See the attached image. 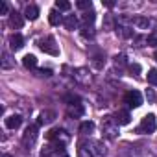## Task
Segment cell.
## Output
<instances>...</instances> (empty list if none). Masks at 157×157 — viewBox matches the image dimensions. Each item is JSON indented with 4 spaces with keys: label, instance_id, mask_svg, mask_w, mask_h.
<instances>
[{
    "label": "cell",
    "instance_id": "1",
    "mask_svg": "<svg viewBox=\"0 0 157 157\" xmlns=\"http://www.w3.org/2000/svg\"><path fill=\"white\" fill-rule=\"evenodd\" d=\"M102 133L105 139H117L118 137V124L115 120V117H105L102 118Z\"/></svg>",
    "mask_w": 157,
    "mask_h": 157
},
{
    "label": "cell",
    "instance_id": "2",
    "mask_svg": "<svg viewBox=\"0 0 157 157\" xmlns=\"http://www.w3.org/2000/svg\"><path fill=\"white\" fill-rule=\"evenodd\" d=\"M80 144H82L83 148H87L93 157H105V155H107V150H105L104 142H100V140L89 139V140H83V142H80Z\"/></svg>",
    "mask_w": 157,
    "mask_h": 157
},
{
    "label": "cell",
    "instance_id": "3",
    "mask_svg": "<svg viewBox=\"0 0 157 157\" xmlns=\"http://www.w3.org/2000/svg\"><path fill=\"white\" fill-rule=\"evenodd\" d=\"M41 157H70V155L65 151L63 144H56L54 142V144H48V146L43 148Z\"/></svg>",
    "mask_w": 157,
    "mask_h": 157
},
{
    "label": "cell",
    "instance_id": "4",
    "mask_svg": "<svg viewBox=\"0 0 157 157\" xmlns=\"http://www.w3.org/2000/svg\"><path fill=\"white\" fill-rule=\"evenodd\" d=\"M155 128H157L155 115H146V117L140 120V124H139V128H137V133H151V131H155Z\"/></svg>",
    "mask_w": 157,
    "mask_h": 157
},
{
    "label": "cell",
    "instance_id": "5",
    "mask_svg": "<svg viewBox=\"0 0 157 157\" xmlns=\"http://www.w3.org/2000/svg\"><path fill=\"white\" fill-rule=\"evenodd\" d=\"M41 50L44 52V54H50V56H59V48H57V44H56V39L54 37H44L43 41H41Z\"/></svg>",
    "mask_w": 157,
    "mask_h": 157
},
{
    "label": "cell",
    "instance_id": "6",
    "mask_svg": "<svg viewBox=\"0 0 157 157\" xmlns=\"http://www.w3.org/2000/svg\"><path fill=\"white\" fill-rule=\"evenodd\" d=\"M48 139H50V140H54L56 144H63V146H65V142H68V140H70V135H68L65 129L56 128V129H52V131L48 133Z\"/></svg>",
    "mask_w": 157,
    "mask_h": 157
},
{
    "label": "cell",
    "instance_id": "7",
    "mask_svg": "<svg viewBox=\"0 0 157 157\" xmlns=\"http://www.w3.org/2000/svg\"><path fill=\"white\" fill-rule=\"evenodd\" d=\"M124 102L129 105V107H140L142 105V94L139 91H128L124 94Z\"/></svg>",
    "mask_w": 157,
    "mask_h": 157
},
{
    "label": "cell",
    "instance_id": "8",
    "mask_svg": "<svg viewBox=\"0 0 157 157\" xmlns=\"http://www.w3.org/2000/svg\"><path fill=\"white\" fill-rule=\"evenodd\" d=\"M37 140V126H28L26 129H24V133H22V144L24 146H32L33 142Z\"/></svg>",
    "mask_w": 157,
    "mask_h": 157
},
{
    "label": "cell",
    "instance_id": "9",
    "mask_svg": "<svg viewBox=\"0 0 157 157\" xmlns=\"http://www.w3.org/2000/svg\"><path fill=\"white\" fill-rule=\"evenodd\" d=\"M155 22L151 19H146V17H135L131 19V26H135L137 30H150V26H153Z\"/></svg>",
    "mask_w": 157,
    "mask_h": 157
},
{
    "label": "cell",
    "instance_id": "10",
    "mask_svg": "<svg viewBox=\"0 0 157 157\" xmlns=\"http://www.w3.org/2000/svg\"><path fill=\"white\" fill-rule=\"evenodd\" d=\"M8 43H10V48L11 50H21L24 46V39H22L21 33H11L10 39H8Z\"/></svg>",
    "mask_w": 157,
    "mask_h": 157
},
{
    "label": "cell",
    "instance_id": "11",
    "mask_svg": "<svg viewBox=\"0 0 157 157\" xmlns=\"http://www.w3.org/2000/svg\"><path fill=\"white\" fill-rule=\"evenodd\" d=\"M115 120H117V124H118V126H126V124H129V122H131V115H129L128 111L118 109V111H117V115H115Z\"/></svg>",
    "mask_w": 157,
    "mask_h": 157
},
{
    "label": "cell",
    "instance_id": "12",
    "mask_svg": "<svg viewBox=\"0 0 157 157\" xmlns=\"http://www.w3.org/2000/svg\"><path fill=\"white\" fill-rule=\"evenodd\" d=\"M21 124H22L21 115H11V117L6 118V128L8 129H17V128H21Z\"/></svg>",
    "mask_w": 157,
    "mask_h": 157
},
{
    "label": "cell",
    "instance_id": "13",
    "mask_svg": "<svg viewBox=\"0 0 157 157\" xmlns=\"http://www.w3.org/2000/svg\"><path fill=\"white\" fill-rule=\"evenodd\" d=\"M24 17H26L28 21H35V19L39 17V8L33 6V4L26 6V10H24Z\"/></svg>",
    "mask_w": 157,
    "mask_h": 157
},
{
    "label": "cell",
    "instance_id": "14",
    "mask_svg": "<svg viewBox=\"0 0 157 157\" xmlns=\"http://www.w3.org/2000/svg\"><path fill=\"white\" fill-rule=\"evenodd\" d=\"M22 24H24V19H22L17 11H13V13L10 15V26L19 30V28H22Z\"/></svg>",
    "mask_w": 157,
    "mask_h": 157
},
{
    "label": "cell",
    "instance_id": "15",
    "mask_svg": "<svg viewBox=\"0 0 157 157\" xmlns=\"http://www.w3.org/2000/svg\"><path fill=\"white\" fill-rule=\"evenodd\" d=\"M117 33L120 35V37H124V39H129V37H133V30H131V26H124V24H117Z\"/></svg>",
    "mask_w": 157,
    "mask_h": 157
},
{
    "label": "cell",
    "instance_id": "16",
    "mask_svg": "<svg viewBox=\"0 0 157 157\" xmlns=\"http://www.w3.org/2000/svg\"><path fill=\"white\" fill-rule=\"evenodd\" d=\"M54 120H56V113L50 111V109H46V111H43V113L39 115V124H50V122H54Z\"/></svg>",
    "mask_w": 157,
    "mask_h": 157
},
{
    "label": "cell",
    "instance_id": "17",
    "mask_svg": "<svg viewBox=\"0 0 157 157\" xmlns=\"http://www.w3.org/2000/svg\"><path fill=\"white\" fill-rule=\"evenodd\" d=\"M48 21H50V24H52V26H59L65 19L61 17V13H59L57 10H52V11L48 13Z\"/></svg>",
    "mask_w": 157,
    "mask_h": 157
},
{
    "label": "cell",
    "instance_id": "18",
    "mask_svg": "<svg viewBox=\"0 0 157 157\" xmlns=\"http://www.w3.org/2000/svg\"><path fill=\"white\" fill-rule=\"evenodd\" d=\"M74 78H76L78 82H82V83H89V82H91V76L87 74V68H80V70H76Z\"/></svg>",
    "mask_w": 157,
    "mask_h": 157
},
{
    "label": "cell",
    "instance_id": "19",
    "mask_svg": "<svg viewBox=\"0 0 157 157\" xmlns=\"http://www.w3.org/2000/svg\"><path fill=\"white\" fill-rule=\"evenodd\" d=\"M0 65H2V68H6V70H8V68H13V67H15V59H13L8 52H4V54H2V61H0Z\"/></svg>",
    "mask_w": 157,
    "mask_h": 157
},
{
    "label": "cell",
    "instance_id": "20",
    "mask_svg": "<svg viewBox=\"0 0 157 157\" xmlns=\"http://www.w3.org/2000/svg\"><path fill=\"white\" fill-rule=\"evenodd\" d=\"M93 131H94V122L85 120V122L80 124V133H82V135H91Z\"/></svg>",
    "mask_w": 157,
    "mask_h": 157
},
{
    "label": "cell",
    "instance_id": "21",
    "mask_svg": "<svg viewBox=\"0 0 157 157\" xmlns=\"http://www.w3.org/2000/svg\"><path fill=\"white\" fill-rule=\"evenodd\" d=\"M22 65H24L26 68H35V67H37V57L32 56V54H28V56L22 57Z\"/></svg>",
    "mask_w": 157,
    "mask_h": 157
},
{
    "label": "cell",
    "instance_id": "22",
    "mask_svg": "<svg viewBox=\"0 0 157 157\" xmlns=\"http://www.w3.org/2000/svg\"><path fill=\"white\" fill-rule=\"evenodd\" d=\"M94 19H96V13H94V11H85V13L82 15V22H83V26L93 24V22H94Z\"/></svg>",
    "mask_w": 157,
    "mask_h": 157
},
{
    "label": "cell",
    "instance_id": "23",
    "mask_svg": "<svg viewBox=\"0 0 157 157\" xmlns=\"http://www.w3.org/2000/svg\"><path fill=\"white\" fill-rule=\"evenodd\" d=\"M63 24H65V28H67V30H74V28L78 26V19H76L74 15H68V17L63 21Z\"/></svg>",
    "mask_w": 157,
    "mask_h": 157
},
{
    "label": "cell",
    "instance_id": "24",
    "mask_svg": "<svg viewBox=\"0 0 157 157\" xmlns=\"http://www.w3.org/2000/svg\"><path fill=\"white\" fill-rule=\"evenodd\" d=\"M68 115H74V117H82V115H83V107H82V104L68 105Z\"/></svg>",
    "mask_w": 157,
    "mask_h": 157
},
{
    "label": "cell",
    "instance_id": "25",
    "mask_svg": "<svg viewBox=\"0 0 157 157\" xmlns=\"http://www.w3.org/2000/svg\"><path fill=\"white\" fill-rule=\"evenodd\" d=\"M56 10H59V11H68V10H70V2H67V0H57V2H56Z\"/></svg>",
    "mask_w": 157,
    "mask_h": 157
},
{
    "label": "cell",
    "instance_id": "26",
    "mask_svg": "<svg viewBox=\"0 0 157 157\" xmlns=\"http://www.w3.org/2000/svg\"><path fill=\"white\" fill-rule=\"evenodd\" d=\"M82 35H83L85 39H93V37H94V28H93V26H83Z\"/></svg>",
    "mask_w": 157,
    "mask_h": 157
},
{
    "label": "cell",
    "instance_id": "27",
    "mask_svg": "<svg viewBox=\"0 0 157 157\" xmlns=\"http://www.w3.org/2000/svg\"><path fill=\"white\" fill-rule=\"evenodd\" d=\"M148 83L157 85V70H155V68H150V70H148Z\"/></svg>",
    "mask_w": 157,
    "mask_h": 157
},
{
    "label": "cell",
    "instance_id": "28",
    "mask_svg": "<svg viewBox=\"0 0 157 157\" xmlns=\"http://www.w3.org/2000/svg\"><path fill=\"white\" fill-rule=\"evenodd\" d=\"M63 100H65V102H67L68 105H76V104H80V98H78L76 94H67V96H65Z\"/></svg>",
    "mask_w": 157,
    "mask_h": 157
},
{
    "label": "cell",
    "instance_id": "29",
    "mask_svg": "<svg viewBox=\"0 0 157 157\" xmlns=\"http://www.w3.org/2000/svg\"><path fill=\"white\" fill-rule=\"evenodd\" d=\"M76 6L80 8V10H91V8H93L91 0H78V2H76Z\"/></svg>",
    "mask_w": 157,
    "mask_h": 157
},
{
    "label": "cell",
    "instance_id": "30",
    "mask_svg": "<svg viewBox=\"0 0 157 157\" xmlns=\"http://www.w3.org/2000/svg\"><path fill=\"white\" fill-rule=\"evenodd\" d=\"M128 61H126V56H115V67H126Z\"/></svg>",
    "mask_w": 157,
    "mask_h": 157
},
{
    "label": "cell",
    "instance_id": "31",
    "mask_svg": "<svg viewBox=\"0 0 157 157\" xmlns=\"http://www.w3.org/2000/svg\"><path fill=\"white\" fill-rule=\"evenodd\" d=\"M146 44H148V46H157V33L146 35Z\"/></svg>",
    "mask_w": 157,
    "mask_h": 157
},
{
    "label": "cell",
    "instance_id": "32",
    "mask_svg": "<svg viewBox=\"0 0 157 157\" xmlns=\"http://www.w3.org/2000/svg\"><path fill=\"white\" fill-rule=\"evenodd\" d=\"M78 157H93V155H91V151H89L87 148H83V146L80 144V148H78Z\"/></svg>",
    "mask_w": 157,
    "mask_h": 157
},
{
    "label": "cell",
    "instance_id": "33",
    "mask_svg": "<svg viewBox=\"0 0 157 157\" xmlns=\"http://www.w3.org/2000/svg\"><path fill=\"white\" fill-rule=\"evenodd\" d=\"M129 72H131V76H137V74L140 72V65H137V63L129 65Z\"/></svg>",
    "mask_w": 157,
    "mask_h": 157
},
{
    "label": "cell",
    "instance_id": "34",
    "mask_svg": "<svg viewBox=\"0 0 157 157\" xmlns=\"http://www.w3.org/2000/svg\"><path fill=\"white\" fill-rule=\"evenodd\" d=\"M146 100H148V102H150V104H151V102H155V100H157V96H155V93H153V91H151V89H148V91H146Z\"/></svg>",
    "mask_w": 157,
    "mask_h": 157
},
{
    "label": "cell",
    "instance_id": "35",
    "mask_svg": "<svg viewBox=\"0 0 157 157\" xmlns=\"http://www.w3.org/2000/svg\"><path fill=\"white\" fill-rule=\"evenodd\" d=\"M104 26H105L107 30H111V28H113V19H111V15H107V17H105V22H104Z\"/></svg>",
    "mask_w": 157,
    "mask_h": 157
},
{
    "label": "cell",
    "instance_id": "36",
    "mask_svg": "<svg viewBox=\"0 0 157 157\" xmlns=\"http://www.w3.org/2000/svg\"><path fill=\"white\" fill-rule=\"evenodd\" d=\"M6 13H8V4L0 2V15H6Z\"/></svg>",
    "mask_w": 157,
    "mask_h": 157
},
{
    "label": "cell",
    "instance_id": "37",
    "mask_svg": "<svg viewBox=\"0 0 157 157\" xmlns=\"http://www.w3.org/2000/svg\"><path fill=\"white\" fill-rule=\"evenodd\" d=\"M39 76H46L48 78V76H52V70L50 68H43V70H39Z\"/></svg>",
    "mask_w": 157,
    "mask_h": 157
},
{
    "label": "cell",
    "instance_id": "38",
    "mask_svg": "<svg viewBox=\"0 0 157 157\" xmlns=\"http://www.w3.org/2000/svg\"><path fill=\"white\" fill-rule=\"evenodd\" d=\"M104 4H105V6H107V8H113V6H115V4H113V2H111V0H107V2H104Z\"/></svg>",
    "mask_w": 157,
    "mask_h": 157
},
{
    "label": "cell",
    "instance_id": "39",
    "mask_svg": "<svg viewBox=\"0 0 157 157\" xmlns=\"http://www.w3.org/2000/svg\"><path fill=\"white\" fill-rule=\"evenodd\" d=\"M153 57H155V61H157V50H155V54H153Z\"/></svg>",
    "mask_w": 157,
    "mask_h": 157
},
{
    "label": "cell",
    "instance_id": "40",
    "mask_svg": "<svg viewBox=\"0 0 157 157\" xmlns=\"http://www.w3.org/2000/svg\"><path fill=\"white\" fill-rule=\"evenodd\" d=\"M4 157H11V155H4Z\"/></svg>",
    "mask_w": 157,
    "mask_h": 157
}]
</instances>
